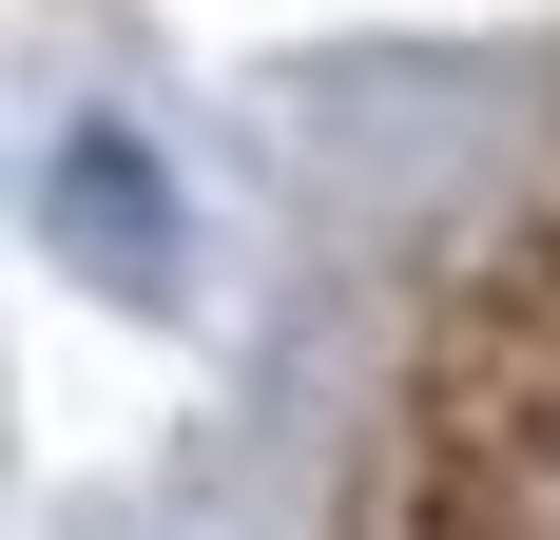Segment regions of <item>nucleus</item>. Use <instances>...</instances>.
Wrapping results in <instances>:
<instances>
[{
    "mask_svg": "<svg viewBox=\"0 0 560 540\" xmlns=\"http://www.w3.org/2000/svg\"><path fill=\"white\" fill-rule=\"evenodd\" d=\"M368 540H560V213L522 232L406 367Z\"/></svg>",
    "mask_w": 560,
    "mask_h": 540,
    "instance_id": "f257e3e1",
    "label": "nucleus"
}]
</instances>
